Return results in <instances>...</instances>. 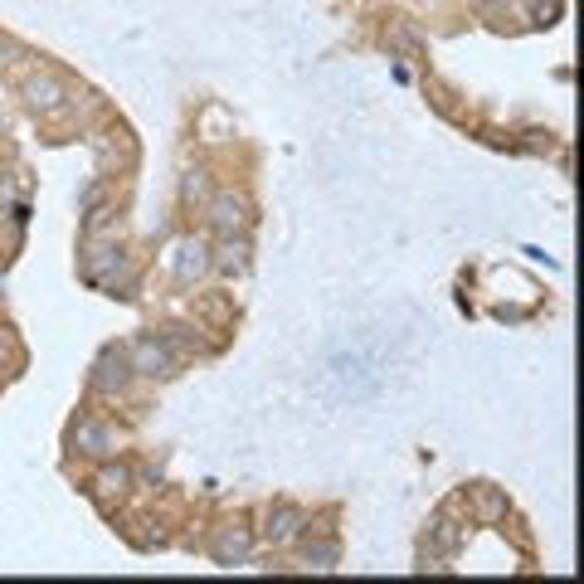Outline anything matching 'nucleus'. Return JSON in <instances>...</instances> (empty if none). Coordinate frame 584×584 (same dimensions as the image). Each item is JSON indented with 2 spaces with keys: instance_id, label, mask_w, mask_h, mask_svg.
I'll use <instances>...</instances> for the list:
<instances>
[{
  "instance_id": "obj_19",
  "label": "nucleus",
  "mask_w": 584,
  "mask_h": 584,
  "mask_svg": "<svg viewBox=\"0 0 584 584\" xmlns=\"http://www.w3.org/2000/svg\"><path fill=\"white\" fill-rule=\"evenodd\" d=\"M560 20V0H531V25L536 30H550Z\"/></svg>"
},
{
  "instance_id": "obj_20",
  "label": "nucleus",
  "mask_w": 584,
  "mask_h": 584,
  "mask_svg": "<svg viewBox=\"0 0 584 584\" xmlns=\"http://www.w3.org/2000/svg\"><path fill=\"white\" fill-rule=\"evenodd\" d=\"M390 44H395V49H404V54H424V39L414 35V30H404V25H395V30H390Z\"/></svg>"
},
{
  "instance_id": "obj_22",
  "label": "nucleus",
  "mask_w": 584,
  "mask_h": 584,
  "mask_svg": "<svg viewBox=\"0 0 584 584\" xmlns=\"http://www.w3.org/2000/svg\"><path fill=\"white\" fill-rule=\"evenodd\" d=\"M5 54H15V44H10V39H0V64H5Z\"/></svg>"
},
{
  "instance_id": "obj_5",
  "label": "nucleus",
  "mask_w": 584,
  "mask_h": 584,
  "mask_svg": "<svg viewBox=\"0 0 584 584\" xmlns=\"http://www.w3.org/2000/svg\"><path fill=\"white\" fill-rule=\"evenodd\" d=\"M117 448H122V429L108 419H78L69 429V453H78V458L103 463V458H117Z\"/></svg>"
},
{
  "instance_id": "obj_18",
  "label": "nucleus",
  "mask_w": 584,
  "mask_h": 584,
  "mask_svg": "<svg viewBox=\"0 0 584 584\" xmlns=\"http://www.w3.org/2000/svg\"><path fill=\"white\" fill-rule=\"evenodd\" d=\"M103 200H112L108 181H93V185H88V190H83V195H78V219L88 215V210H98V205H103Z\"/></svg>"
},
{
  "instance_id": "obj_8",
  "label": "nucleus",
  "mask_w": 584,
  "mask_h": 584,
  "mask_svg": "<svg viewBox=\"0 0 584 584\" xmlns=\"http://www.w3.org/2000/svg\"><path fill=\"white\" fill-rule=\"evenodd\" d=\"M88 487H93V502H98V507H117V502L132 497L137 473H132V463H122V458H103V468L88 477Z\"/></svg>"
},
{
  "instance_id": "obj_6",
  "label": "nucleus",
  "mask_w": 584,
  "mask_h": 584,
  "mask_svg": "<svg viewBox=\"0 0 584 584\" xmlns=\"http://www.w3.org/2000/svg\"><path fill=\"white\" fill-rule=\"evenodd\" d=\"M127 365H132L137 380H171L176 375V351L161 336H137L127 346Z\"/></svg>"
},
{
  "instance_id": "obj_10",
  "label": "nucleus",
  "mask_w": 584,
  "mask_h": 584,
  "mask_svg": "<svg viewBox=\"0 0 584 584\" xmlns=\"http://www.w3.org/2000/svg\"><path fill=\"white\" fill-rule=\"evenodd\" d=\"M254 263V244L249 234H219V244L210 249V273H224V278H244Z\"/></svg>"
},
{
  "instance_id": "obj_11",
  "label": "nucleus",
  "mask_w": 584,
  "mask_h": 584,
  "mask_svg": "<svg viewBox=\"0 0 584 584\" xmlns=\"http://www.w3.org/2000/svg\"><path fill=\"white\" fill-rule=\"evenodd\" d=\"M210 555H215L219 565H249V555H254V531H249V526H219Z\"/></svg>"
},
{
  "instance_id": "obj_9",
  "label": "nucleus",
  "mask_w": 584,
  "mask_h": 584,
  "mask_svg": "<svg viewBox=\"0 0 584 584\" xmlns=\"http://www.w3.org/2000/svg\"><path fill=\"white\" fill-rule=\"evenodd\" d=\"M307 531H312V516H307L302 507H292V502H278V507L268 511V521H263V541H268L273 550L297 546Z\"/></svg>"
},
{
  "instance_id": "obj_13",
  "label": "nucleus",
  "mask_w": 584,
  "mask_h": 584,
  "mask_svg": "<svg viewBox=\"0 0 584 584\" xmlns=\"http://www.w3.org/2000/svg\"><path fill=\"white\" fill-rule=\"evenodd\" d=\"M215 195V176H210V166H190L181 176V205L185 210H205V200Z\"/></svg>"
},
{
  "instance_id": "obj_24",
  "label": "nucleus",
  "mask_w": 584,
  "mask_h": 584,
  "mask_svg": "<svg viewBox=\"0 0 584 584\" xmlns=\"http://www.w3.org/2000/svg\"><path fill=\"white\" fill-rule=\"evenodd\" d=\"M0 137H5V117H0Z\"/></svg>"
},
{
  "instance_id": "obj_17",
  "label": "nucleus",
  "mask_w": 584,
  "mask_h": 584,
  "mask_svg": "<svg viewBox=\"0 0 584 584\" xmlns=\"http://www.w3.org/2000/svg\"><path fill=\"white\" fill-rule=\"evenodd\" d=\"M200 132H205V142H229V137H234V122L219 108H205L200 112Z\"/></svg>"
},
{
  "instance_id": "obj_23",
  "label": "nucleus",
  "mask_w": 584,
  "mask_h": 584,
  "mask_svg": "<svg viewBox=\"0 0 584 584\" xmlns=\"http://www.w3.org/2000/svg\"><path fill=\"white\" fill-rule=\"evenodd\" d=\"M0 297H5V268H0Z\"/></svg>"
},
{
  "instance_id": "obj_14",
  "label": "nucleus",
  "mask_w": 584,
  "mask_h": 584,
  "mask_svg": "<svg viewBox=\"0 0 584 584\" xmlns=\"http://www.w3.org/2000/svg\"><path fill=\"white\" fill-rule=\"evenodd\" d=\"M302 560H307V570H317V575H331V570L341 565V541H336V536H317V541H307Z\"/></svg>"
},
{
  "instance_id": "obj_16",
  "label": "nucleus",
  "mask_w": 584,
  "mask_h": 584,
  "mask_svg": "<svg viewBox=\"0 0 584 584\" xmlns=\"http://www.w3.org/2000/svg\"><path fill=\"white\" fill-rule=\"evenodd\" d=\"M171 351H195V356H205L210 351V341L200 336V327H166V336H161Z\"/></svg>"
},
{
  "instance_id": "obj_12",
  "label": "nucleus",
  "mask_w": 584,
  "mask_h": 584,
  "mask_svg": "<svg viewBox=\"0 0 584 584\" xmlns=\"http://www.w3.org/2000/svg\"><path fill=\"white\" fill-rule=\"evenodd\" d=\"M117 239H122V215H117L112 200H103L98 210L83 215V244H117Z\"/></svg>"
},
{
  "instance_id": "obj_1",
  "label": "nucleus",
  "mask_w": 584,
  "mask_h": 584,
  "mask_svg": "<svg viewBox=\"0 0 584 584\" xmlns=\"http://www.w3.org/2000/svg\"><path fill=\"white\" fill-rule=\"evenodd\" d=\"M83 278L93 288H108L112 297H132V283H137V263L122 244H88V258H83Z\"/></svg>"
},
{
  "instance_id": "obj_3",
  "label": "nucleus",
  "mask_w": 584,
  "mask_h": 584,
  "mask_svg": "<svg viewBox=\"0 0 584 584\" xmlns=\"http://www.w3.org/2000/svg\"><path fill=\"white\" fill-rule=\"evenodd\" d=\"M20 98H25V108L35 112V117H64L73 93L54 69H39V73H30V78L20 83Z\"/></svg>"
},
{
  "instance_id": "obj_7",
  "label": "nucleus",
  "mask_w": 584,
  "mask_h": 584,
  "mask_svg": "<svg viewBox=\"0 0 584 584\" xmlns=\"http://www.w3.org/2000/svg\"><path fill=\"white\" fill-rule=\"evenodd\" d=\"M166 268H171L176 288H195L200 278H210V244H205V239H181V244H171Z\"/></svg>"
},
{
  "instance_id": "obj_21",
  "label": "nucleus",
  "mask_w": 584,
  "mask_h": 584,
  "mask_svg": "<svg viewBox=\"0 0 584 584\" xmlns=\"http://www.w3.org/2000/svg\"><path fill=\"white\" fill-rule=\"evenodd\" d=\"M477 10H492V15H511L516 10V0H473Z\"/></svg>"
},
{
  "instance_id": "obj_2",
  "label": "nucleus",
  "mask_w": 584,
  "mask_h": 584,
  "mask_svg": "<svg viewBox=\"0 0 584 584\" xmlns=\"http://www.w3.org/2000/svg\"><path fill=\"white\" fill-rule=\"evenodd\" d=\"M254 215L258 210L244 190H215V195L205 200V219H210L215 234H249V229H254Z\"/></svg>"
},
{
  "instance_id": "obj_15",
  "label": "nucleus",
  "mask_w": 584,
  "mask_h": 584,
  "mask_svg": "<svg viewBox=\"0 0 584 584\" xmlns=\"http://www.w3.org/2000/svg\"><path fill=\"white\" fill-rule=\"evenodd\" d=\"M507 492H497V487H473V516L482 526H492V521H507Z\"/></svg>"
},
{
  "instance_id": "obj_4",
  "label": "nucleus",
  "mask_w": 584,
  "mask_h": 584,
  "mask_svg": "<svg viewBox=\"0 0 584 584\" xmlns=\"http://www.w3.org/2000/svg\"><path fill=\"white\" fill-rule=\"evenodd\" d=\"M132 385H137V375H132V365H127V351H103L93 370H88V390L93 395H103V400H127L132 395Z\"/></svg>"
}]
</instances>
